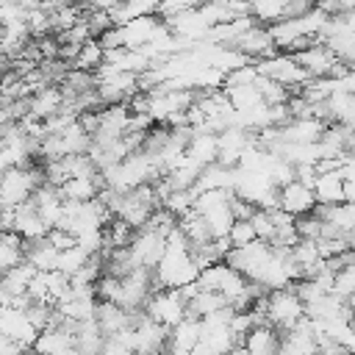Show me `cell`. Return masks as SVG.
Listing matches in <instances>:
<instances>
[{"label":"cell","instance_id":"30bf717a","mask_svg":"<svg viewBox=\"0 0 355 355\" xmlns=\"http://www.w3.org/2000/svg\"><path fill=\"white\" fill-rule=\"evenodd\" d=\"M164 25H166L178 39H183V42H189V44L202 42L205 33H208V28H211V25L202 19V14H200L197 8L183 11V14H178V17H172V19H164Z\"/></svg>","mask_w":355,"mask_h":355},{"label":"cell","instance_id":"1f68e13d","mask_svg":"<svg viewBox=\"0 0 355 355\" xmlns=\"http://www.w3.org/2000/svg\"><path fill=\"white\" fill-rule=\"evenodd\" d=\"M233 105V111H250L255 105H261V92L255 86H239V89H222Z\"/></svg>","mask_w":355,"mask_h":355},{"label":"cell","instance_id":"d6986e66","mask_svg":"<svg viewBox=\"0 0 355 355\" xmlns=\"http://www.w3.org/2000/svg\"><path fill=\"white\" fill-rule=\"evenodd\" d=\"M311 191H313L316 205H338V202H344V172L341 169L322 172Z\"/></svg>","mask_w":355,"mask_h":355},{"label":"cell","instance_id":"3957f363","mask_svg":"<svg viewBox=\"0 0 355 355\" xmlns=\"http://www.w3.org/2000/svg\"><path fill=\"white\" fill-rule=\"evenodd\" d=\"M263 313H266V322H269L275 330L286 333V330H291V327L305 316V305H302V300L294 294V288L286 286V288H275V291L266 294V300H263Z\"/></svg>","mask_w":355,"mask_h":355},{"label":"cell","instance_id":"83f0119b","mask_svg":"<svg viewBox=\"0 0 355 355\" xmlns=\"http://www.w3.org/2000/svg\"><path fill=\"white\" fill-rule=\"evenodd\" d=\"M103 64H105V50L100 47L97 39H89V42L80 44V50H78V55H75V61H72V69L92 72V75H94V69H100Z\"/></svg>","mask_w":355,"mask_h":355},{"label":"cell","instance_id":"d4e9b609","mask_svg":"<svg viewBox=\"0 0 355 355\" xmlns=\"http://www.w3.org/2000/svg\"><path fill=\"white\" fill-rule=\"evenodd\" d=\"M55 258H58V250H55L47 239L25 241V261H28L36 272H50V269H55Z\"/></svg>","mask_w":355,"mask_h":355},{"label":"cell","instance_id":"2e32d148","mask_svg":"<svg viewBox=\"0 0 355 355\" xmlns=\"http://www.w3.org/2000/svg\"><path fill=\"white\" fill-rule=\"evenodd\" d=\"M103 189H105V180H103L100 172H97L94 178H67V180L58 186V191H61V197H64L67 202H89V200H94Z\"/></svg>","mask_w":355,"mask_h":355},{"label":"cell","instance_id":"9a60e30c","mask_svg":"<svg viewBox=\"0 0 355 355\" xmlns=\"http://www.w3.org/2000/svg\"><path fill=\"white\" fill-rule=\"evenodd\" d=\"M94 324L100 327V333L105 338H111V336L122 333L125 327H130V311H125V308H119L114 302H100L97 300V305H94Z\"/></svg>","mask_w":355,"mask_h":355},{"label":"cell","instance_id":"7bdbcfd3","mask_svg":"<svg viewBox=\"0 0 355 355\" xmlns=\"http://www.w3.org/2000/svg\"><path fill=\"white\" fill-rule=\"evenodd\" d=\"M227 202H230V211H233V219H250V216L255 214V205H252V202H247V200H241V197H236L233 191H230V197H227Z\"/></svg>","mask_w":355,"mask_h":355},{"label":"cell","instance_id":"d6a6232c","mask_svg":"<svg viewBox=\"0 0 355 355\" xmlns=\"http://www.w3.org/2000/svg\"><path fill=\"white\" fill-rule=\"evenodd\" d=\"M25 25H28V31H31V36H33V39H39V36H47V33L53 31V22H50V11L39 8V6H31V8H25Z\"/></svg>","mask_w":355,"mask_h":355},{"label":"cell","instance_id":"4316f807","mask_svg":"<svg viewBox=\"0 0 355 355\" xmlns=\"http://www.w3.org/2000/svg\"><path fill=\"white\" fill-rule=\"evenodd\" d=\"M103 344H105V336L100 333L94 319L78 324V330H75V349H78V355H100Z\"/></svg>","mask_w":355,"mask_h":355},{"label":"cell","instance_id":"8fae6325","mask_svg":"<svg viewBox=\"0 0 355 355\" xmlns=\"http://www.w3.org/2000/svg\"><path fill=\"white\" fill-rule=\"evenodd\" d=\"M277 200H280V211H286L291 216H302V214H311L316 208L313 191L308 186H302L300 180H291V183L280 186Z\"/></svg>","mask_w":355,"mask_h":355},{"label":"cell","instance_id":"7a4b0ae2","mask_svg":"<svg viewBox=\"0 0 355 355\" xmlns=\"http://www.w3.org/2000/svg\"><path fill=\"white\" fill-rule=\"evenodd\" d=\"M42 183H44L42 166L39 169H33V166H8L0 175V202L8 205V208H17V205L28 202Z\"/></svg>","mask_w":355,"mask_h":355},{"label":"cell","instance_id":"681fc988","mask_svg":"<svg viewBox=\"0 0 355 355\" xmlns=\"http://www.w3.org/2000/svg\"><path fill=\"white\" fill-rule=\"evenodd\" d=\"M347 241H349V250H352V252H355V230H352V233H349V236H347Z\"/></svg>","mask_w":355,"mask_h":355},{"label":"cell","instance_id":"74e56055","mask_svg":"<svg viewBox=\"0 0 355 355\" xmlns=\"http://www.w3.org/2000/svg\"><path fill=\"white\" fill-rule=\"evenodd\" d=\"M330 294H336V297H341V300H347V297L355 294V261L347 263L344 269H338V272L333 275V291H330Z\"/></svg>","mask_w":355,"mask_h":355},{"label":"cell","instance_id":"484cf974","mask_svg":"<svg viewBox=\"0 0 355 355\" xmlns=\"http://www.w3.org/2000/svg\"><path fill=\"white\" fill-rule=\"evenodd\" d=\"M72 344H75V336L69 330H64V327H44L36 336V341H33V352L53 355V352H58L64 347H72Z\"/></svg>","mask_w":355,"mask_h":355},{"label":"cell","instance_id":"f6af8a7d","mask_svg":"<svg viewBox=\"0 0 355 355\" xmlns=\"http://www.w3.org/2000/svg\"><path fill=\"white\" fill-rule=\"evenodd\" d=\"M344 202H355V178L344 180Z\"/></svg>","mask_w":355,"mask_h":355},{"label":"cell","instance_id":"277c9868","mask_svg":"<svg viewBox=\"0 0 355 355\" xmlns=\"http://www.w3.org/2000/svg\"><path fill=\"white\" fill-rule=\"evenodd\" d=\"M255 69H258V75H263V78H269V80L291 89V94H297L311 80L308 72L291 55H286V53H275V55H269L263 61H255Z\"/></svg>","mask_w":355,"mask_h":355},{"label":"cell","instance_id":"52a82bcc","mask_svg":"<svg viewBox=\"0 0 355 355\" xmlns=\"http://www.w3.org/2000/svg\"><path fill=\"white\" fill-rule=\"evenodd\" d=\"M128 250H130L136 266H141V269H155L158 261H161L164 252H166V244H164V236H158V233L141 227V230L133 233V241H130Z\"/></svg>","mask_w":355,"mask_h":355},{"label":"cell","instance_id":"5bb4252c","mask_svg":"<svg viewBox=\"0 0 355 355\" xmlns=\"http://www.w3.org/2000/svg\"><path fill=\"white\" fill-rule=\"evenodd\" d=\"M64 92H61V86H44V89H39V92H33L31 97H28V114L33 116V119H39V122H44V119H50L53 114H58L61 108H64Z\"/></svg>","mask_w":355,"mask_h":355},{"label":"cell","instance_id":"f35d334b","mask_svg":"<svg viewBox=\"0 0 355 355\" xmlns=\"http://www.w3.org/2000/svg\"><path fill=\"white\" fill-rule=\"evenodd\" d=\"M178 225V216H172L166 208H155L153 214H150V219H147V230H153V233H158V236H166L172 227Z\"/></svg>","mask_w":355,"mask_h":355},{"label":"cell","instance_id":"e575fe53","mask_svg":"<svg viewBox=\"0 0 355 355\" xmlns=\"http://www.w3.org/2000/svg\"><path fill=\"white\" fill-rule=\"evenodd\" d=\"M161 208H166L172 216H178V219H180L186 211H191V208H194V194H191V191H180V189H175V191H169V194L164 197Z\"/></svg>","mask_w":355,"mask_h":355},{"label":"cell","instance_id":"7c38bea8","mask_svg":"<svg viewBox=\"0 0 355 355\" xmlns=\"http://www.w3.org/2000/svg\"><path fill=\"white\" fill-rule=\"evenodd\" d=\"M327 122L316 119V116H308V119H288L283 128H280V139L286 144H316L324 133Z\"/></svg>","mask_w":355,"mask_h":355},{"label":"cell","instance_id":"ac0fdd59","mask_svg":"<svg viewBox=\"0 0 355 355\" xmlns=\"http://www.w3.org/2000/svg\"><path fill=\"white\" fill-rule=\"evenodd\" d=\"M241 344L250 355H277L280 352V330H275L269 322L258 324L244 336Z\"/></svg>","mask_w":355,"mask_h":355},{"label":"cell","instance_id":"4fadbf2b","mask_svg":"<svg viewBox=\"0 0 355 355\" xmlns=\"http://www.w3.org/2000/svg\"><path fill=\"white\" fill-rule=\"evenodd\" d=\"M11 230H14L22 241H39V239L47 236L50 227L42 222V216H39L36 208H33V202L28 200V202H22V205L14 208V225H11Z\"/></svg>","mask_w":355,"mask_h":355},{"label":"cell","instance_id":"8992f818","mask_svg":"<svg viewBox=\"0 0 355 355\" xmlns=\"http://www.w3.org/2000/svg\"><path fill=\"white\" fill-rule=\"evenodd\" d=\"M0 336H6L8 341H14L19 349H33V341L39 336V330L28 322L22 308L14 305H3L0 308Z\"/></svg>","mask_w":355,"mask_h":355},{"label":"cell","instance_id":"ffe728a7","mask_svg":"<svg viewBox=\"0 0 355 355\" xmlns=\"http://www.w3.org/2000/svg\"><path fill=\"white\" fill-rule=\"evenodd\" d=\"M186 155L191 161H197L200 166H208V164H216V155H219V147H216V133H205V130H194L189 144H186Z\"/></svg>","mask_w":355,"mask_h":355},{"label":"cell","instance_id":"bcb514c9","mask_svg":"<svg viewBox=\"0 0 355 355\" xmlns=\"http://www.w3.org/2000/svg\"><path fill=\"white\" fill-rule=\"evenodd\" d=\"M341 19L347 22V28H349V31H355V8H349V11H344V14H341Z\"/></svg>","mask_w":355,"mask_h":355},{"label":"cell","instance_id":"f1b7e54d","mask_svg":"<svg viewBox=\"0 0 355 355\" xmlns=\"http://www.w3.org/2000/svg\"><path fill=\"white\" fill-rule=\"evenodd\" d=\"M86 261H89V252H86L83 247L72 244V247H67V250L58 252V258H55V269L64 272L67 277H72L75 272H80V269L86 266Z\"/></svg>","mask_w":355,"mask_h":355},{"label":"cell","instance_id":"d590c367","mask_svg":"<svg viewBox=\"0 0 355 355\" xmlns=\"http://www.w3.org/2000/svg\"><path fill=\"white\" fill-rule=\"evenodd\" d=\"M294 230L300 239H308V241H316L324 230V222L311 211V214H302V216H294Z\"/></svg>","mask_w":355,"mask_h":355},{"label":"cell","instance_id":"c3c4849f","mask_svg":"<svg viewBox=\"0 0 355 355\" xmlns=\"http://www.w3.org/2000/svg\"><path fill=\"white\" fill-rule=\"evenodd\" d=\"M6 72H8V58H3V55H0V78H3Z\"/></svg>","mask_w":355,"mask_h":355},{"label":"cell","instance_id":"cb8c5ba5","mask_svg":"<svg viewBox=\"0 0 355 355\" xmlns=\"http://www.w3.org/2000/svg\"><path fill=\"white\" fill-rule=\"evenodd\" d=\"M222 308H227V302H225L222 294L200 288V291L186 302V316H189V319H205V316H211V313H216V311H222Z\"/></svg>","mask_w":355,"mask_h":355},{"label":"cell","instance_id":"8d00e7d4","mask_svg":"<svg viewBox=\"0 0 355 355\" xmlns=\"http://www.w3.org/2000/svg\"><path fill=\"white\" fill-rule=\"evenodd\" d=\"M255 239H258V236H255L250 219H236V222L230 225V230H227V244H230V250L247 247V244H252Z\"/></svg>","mask_w":355,"mask_h":355},{"label":"cell","instance_id":"603a6c76","mask_svg":"<svg viewBox=\"0 0 355 355\" xmlns=\"http://www.w3.org/2000/svg\"><path fill=\"white\" fill-rule=\"evenodd\" d=\"M178 225H180L183 236L189 239V250H194V247H202V244L214 241V236H211V230H208V225H205L202 214H197L194 208H191V211H186V214L178 219Z\"/></svg>","mask_w":355,"mask_h":355},{"label":"cell","instance_id":"b9f144b4","mask_svg":"<svg viewBox=\"0 0 355 355\" xmlns=\"http://www.w3.org/2000/svg\"><path fill=\"white\" fill-rule=\"evenodd\" d=\"M97 42H100V47L105 50V53H111V50H122L125 44H122V33H119V28L114 25V28H108L105 33H100L97 36Z\"/></svg>","mask_w":355,"mask_h":355},{"label":"cell","instance_id":"ba28073f","mask_svg":"<svg viewBox=\"0 0 355 355\" xmlns=\"http://www.w3.org/2000/svg\"><path fill=\"white\" fill-rule=\"evenodd\" d=\"M250 144H255V136H252L250 130H241V128H225L222 133H216V147H219L216 164H222V166H227V169H236L241 153H244Z\"/></svg>","mask_w":355,"mask_h":355},{"label":"cell","instance_id":"60d3db41","mask_svg":"<svg viewBox=\"0 0 355 355\" xmlns=\"http://www.w3.org/2000/svg\"><path fill=\"white\" fill-rule=\"evenodd\" d=\"M250 225H252V230H255V236H258V241H272V236H275V225H272V216H269V211H261V208H255V214L250 216Z\"/></svg>","mask_w":355,"mask_h":355},{"label":"cell","instance_id":"836d02e7","mask_svg":"<svg viewBox=\"0 0 355 355\" xmlns=\"http://www.w3.org/2000/svg\"><path fill=\"white\" fill-rule=\"evenodd\" d=\"M258 80V69L255 64H244V67H236L230 72H225V80H222V89H239V86H255Z\"/></svg>","mask_w":355,"mask_h":355},{"label":"cell","instance_id":"f546056e","mask_svg":"<svg viewBox=\"0 0 355 355\" xmlns=\"http://www.w3.org/2000/svg\"><path fill=\"white\" fill-rule=\"evenodd\" d=\"M255 89L261 92L263 105H286L288 97H291V89H286V86H280V83H275V80H269V78H263V75H258Z\"/></svg>","mask_w":355,"mask_h":355},{"label":"cell","instance_id":"7dc6e473","mask_svg":"<svg viewBox=\"0 0 355 355\" xmlns=\"http://www.w3.org/2000/svg\"><path fill=\"white\" fill-rule=\"evenodd\" d=\"M227 355H250V352L244 349V344H236V347H233V349H230Z\"/></svg>","mask_w":355,"mask_h":355},{"label":"cell","instance_id":"ab89813d","mask_svg":"<svg viewBox=\"0 0 355 355\" xmlns=\"http://www.w3.org/2000/svg\"><path fill=\"white\" fill-rule=\"evenodd\" d=\"M202 0H161V6H158V11H155V17L164 22V19H172V17H178V14H183V11H191V8H197Z\"/></svg>","mask_w":355,"mask_h":355},{"label":"cell","instance_id":"5b68a950","mask_svg":"<svg viewBox=\"0 0 355 355\" xmlns=\"http://www.w3.org/2000/svg\"><path fill=\"white\" fill-rule=\"evenodd\" d=\"M144 313H147L155 324L172 330L178 322L186 319V300L180 297L178 288H161V291H153V294H150V300H147V305H144Z\"/></svg>","mask_w":355,"mask_h":355},{"label":"cell","instance_id":"f907efd6","mask_svg":"<svg viewBox=\"0 0 355 355\" xmlns=\"http://www.w3.org/2000/svg\"><path fill=\"white\" fill-rule=\"evenodd\" d=\"M22 355H39V352H33V349H25V352H22Z\"/></svg>","mask_w":355,"mask_h":355},{"label":"cell","instance_id":"7402d4cb","mask_svg":"<svg viewBox=\"0 0 355 355\" xmlns=\"http://www.w3.org/2000/svg\"><path fill=\"white\" fill-rule=\"evenodd\" d=\"M22 261H25V241L14 230H3L0 233V275L11 272Z\"/></svg>","mask_w":355,"mask_h":355},{"label":"cell","instance_id":"e0dca14e","mask_svg":"<svg viewBox=\"0 0 355 355\" xmlns=\"http://www.w3.org/2000/svg\"><path fill=\"white\" fill-rule=\"evenodd\" d=\"M158 22H161V19L153 14V17H136V19L125 22V25H116L119 33H122V44H125L128 50H139V47H144V44L153 39Z\"/></svg>","mask_w":355,"mask_h":355},{"label":"cell","instance_id":"44dd1931","mask_svg":"<svg viewBox=\"0 0 355 355\" xmlns=\"http://www.w3.org/2000/svg\"><path fill=\"white\" fill-rule=\"evenodd\" d=\"M200 338H202V330H200V319H183V322H178L172 330H169V341H166V347H172V349H180V352H186V355H191V349L200 344Z\"/></svg>","mask_w":355,"mask_h":355},{"label":"cell","instance_id":"6da1fadb","mask_svg":"<svg viewBox=\"0 0 355 355\" xmlns=\"http://www.w3.org/2000/svg\"><path fill=\"white\" fill-rule=\"evenodd\" d=\"M197 263L189 250H166L158 266L153 269V291L161 288H183L189 283H197Z\"/></svg>","mask_w":355,"mask_h":355},{"label":"cell","instance_id":"9c48e42d","mask_svg":"<svg viewBox=\"0 0 355 355\" xmlns=\"http://www.w3.org/2000/svg\"><path fill=\"white\" fill-rule=\"evenodd\" d=\"M233 50H239L247 61H263V58H269V55H275L277 50H275V44H272V39H269V31H266V25H252L250 31H244L233 44H230Z\"/></svg>","mask_w":355,"mask_h":355},{"label":"cell","instance_id":"ee69618b","mask_svg":"<svg viewBox=\"0 0 355 355\" xmlns=\"http://www.w3.org/2000/svg\"><path fill=\"white\" fill-rule=\"evenodd\" d=\"M58 252L61 250H67V247H72L75 244V239H72V233H67V230H58V227H53V230H47V236H44Z\"/></svg>","mask_w":355,"mask_h":355},{"label":"cell","instance_id":"4dcf8cb0","mask_svg":"<svg viewBox=\"0 0 355 355\" xmlns=\"http://www.w3.org/2000/svg\"><path fill=\"white\" fill-rule=\"evenodd\" d=\"M252 19L261 25V22H277L286 17V0H252Z\"/></svg>","mask_w":355,"mask_h":355}]
</instances>
